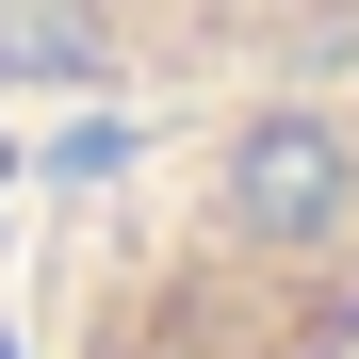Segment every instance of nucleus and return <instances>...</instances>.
<instances>
[{
	"label": "nucleus",
	"mask_w": 359,
	"mask_h": 359,
	"mask_svg": "<svg viewBox=\"0 0 359 359\" xmlns=\"http://www.w3.org/2000/svg\"><path fill=\"white\" fill-rule=\"evenodd\" d=\"M33 359H359V33L98 131L33 245Z\"/></svg>",
	"instance_id": "f257e3e1"
},
{
	"label": "nucleus",
	"mask_w": 359,
	"mask_h": 359,
	"mask_svg": "<svg viewBox=\"0 0 359 359\" xmlns=\"http://www.w3.org/2000/svg\"><path fill=\"white\" fill-rule=\"evenodd\" d=\"M343 33L359 0H0V131H131Z\"/></svg>",
	"instance_id": "f03ea898"
}]
</instances>
